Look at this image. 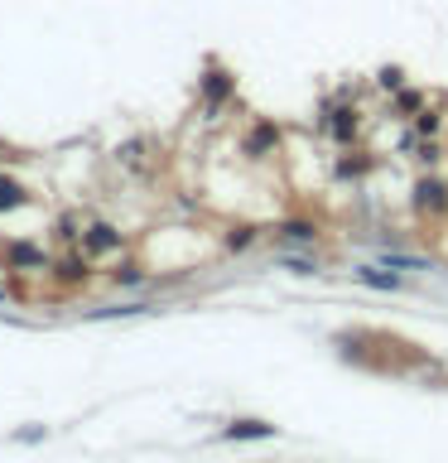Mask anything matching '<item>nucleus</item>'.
<instances>
[{
  "instance_id": "nucleus-3",
  "label": "nucleus",
  "mask_w": 448,
  "mask_h": 463,
  "mask_svg": "<svg viewBox=\"0 0 448 463\" xmlns=\"http://www.w3.org/2000/svg\"><path fill=\"white\" fill-rule=\"evenodd\" d=\"M270 434H275L270 420H231L222 430V439H270Z\"/></svg>"
},
{
  "instance_id": "nucleus-7",
  "label": "nucleus",
  "mask_w": 448,
  "mask_h": 463,
  "mask_svg": "<svg viewBox=\"0 0 448 463\" xmlns=\"http://www.w3.org/2000/svg\"><path fill=\"white\" fill-rule=\"evenodd\" d=\"M280 237H285V241H299V246H309V241H318V227L309 222V217H289V222L280 227Z\"/></svg>"
},
{
  "instance_id": "nucleus-15",
  "label": "nucleus",
  "mask_w": 448,
  "mask_h": 463,
  "mask_svg": "<svg viewBox=\"0 0 448 463\" xmlns=\"http://www.w3.org/2000/svg\"><path fill=\"white\" fill-rule=\"evenodd\" d=\"M381 87H390V92H396V87H405V72H400V68H381Z\"/></svg>"
},
{
  "instance_id": "nucleus-14",
  "label": "nucleus",
  "mask_w": 448,
  "mask_h": 463,
  "mask_svg": "<svg viewBox=\"0 0 448 463\" xmlns=\"http://www.w3.org/2000/svg\"><path fill=\"white\" fill-rule=\"evenodd\" d=\"M439 130V111H419V136H434Z\"/></svg>"
},
{
  "instance_id": "nucleus-6",
  "label": "nucleus",
  "mask_w": 448,
  "mask_h": 463,
  "mask_svg": "<svg viewBox=\"0 0 448 463\" xmlns=\"http://www.w3.org/2000/svg\"><path fill=\"white\" fill-rule=\"evenodd\" d=\"M24 203H29L24 184L10 179V174H0V213H14V208H24Z\"/></svg>"
},
{
  "instance_id": "nucleus-19",
  "label": "nucleus",
  "mask_w": 448,
  "mask_h": 463,
  "mask_svg": "<svg viewBox=\"0 0 448 463\" xmlns=\"http://www.w3.org/2000/svg\"><path fill=\"white\" fill-rule=\"evenodd\" d=\"M361 169H371V159H347V165H338L342 179H352V174H361Z\"/></svg>"
},
{
  "instance_id": "nucleus-17",
  "label": "nucleus",
  "mask_w": 448,
  "mask_h": 463,
  "mask_svg": "<svg viewBox=\"0 0 448 463\" xmlns=\"http://www.w3.org/2000/svg\"><path fill=\"white\" fill-rule=\"evenodd\" d=\"M227 246H231V251H241V246H251V227H237V232L227 237Z\"/></svg>"
},
{
  "instance_id": "nucleus-11",
  "label": "nucleus",
  "mask_w": 448,
  "mask_h": 463,
  "mask_svg": "<svg viewBox=\"0 0 448 463\" xmlns=\"http://www.w3.org/2000/svg\"><path fill=\"white\" fill-rule=\"evenodd\" d=\"M328 130H332V136H338V140H352V130H357V121H352V111H338V121H332Z\"/></svg>"
},
{
  "instance_id": "nucleus-2",
  "label": "nucleus",
  "mask_w": 448,
  "mask_h": 463,
  "mask_svg": "<svg viewBox=\"0 0 448 463\" xmlns=\"http://www.w3.org/2000/svg\"><path fill=\"white\" fill-rule=\"evenodd\" d=\"M82 246H87V256H107V251L121 246V232H116L111 222H92V227H87V237H82Z\"/></svg>"
},
{
  "instance_id": "nucleus-12",
  "label": "nucleus",
  "mask_w": 448,
  "mask_h": 463,
  "mask_svg": "<svg viewBox=\"0 0 448 463\" xmlns=\"http://www.w3.org/2000/svg\"><path fill=\"white\" fill-rule=\"evenodd\" d=\"M275 145V126H260V130H251V150H270Z\"/></svg>"
},
{
  "instance_id": "nucleus-13",
  "label": "nucleus",
  "mask_w": 448,
  "mask_h": 463,
  "mask_svg": "<svg viewBox=\"0 0 448 463\" xmlns=\"http://www.w3.org/2000/svg\"><path fill=\"white\" fill-rule=\"evenodd\" d=\"M10 260H24V266H43V256L34 251V246H14V251H10Z\"/></svg>"
},
{
  "instance_id": "nucleus-9",
  "label": "nucleus",
  "mask_w": 448,
  "mask_h": 463,
  "mask_svg": "<svg viewBox=\"0 0 448 463\" xmlns=\"http://www.w3.org/2000/svg\"><path fill=\"white\" fill-rule=\"evenodd\" d=\"M145 309H150V304H111V309H92V318H130V314H145Z\"/></svg>"
},
{
  "instance_id": "nucleus-10",
  "label": "nucleus",
  "mask_w": 448,
  "mask_h": 463,
  "mask_svg": "<svg viewBox=\"0 0 448 463\" xmlns=\"http://www.w3.org/2000/svg\"><path fill=\"white\" fill-rule=\"evenodd\" d=\"M280 270H289V275H318V266H313V260H303V256H280Z\"/></svg>"
},
{
  "instance_id": "nucleus-1",
  "label": "nucleus",
  "mask_w": 448,
  "mask_h": 463,
  "mask_svg": "<svg viewBox=\"0 0 448 463\" xmlns=\"http://www.w3.org/2000/svg\"><path fill=\"white\" fill-rule=\"evenodd\" d=\"M410 203H415L425 217H439V213H448V184H443V179H419Z\"/></svg>"
},
{
  "instance_id": "nucleus-4",
  "label": "nucleus",
  "mask_w": 448,
  "mask_h": 463,
  "mask_svg": "<svg viewBox=\"0 0 448 463\" xmlns=\"http://www.w3.org/2000/svg\"><path fill=\"white\" fill-rule=\"evenodd\" d=\"M357 280L361 285H376V289H405V275L386 270V266H357Z\"/></svg>"
},
{
  "instance_id": "nucleus-16",
  "label": "nucleus",
  "mask_w": 448,
  "mask_h": 463,
  "mask_svg": "<svg viewBox=\"0 0 448 463\" xmlns=\"http://www.w3.org/2000/svg\"><path fill=\"white\" fill-rule=\"evenodd\" d=\"M121 285H145V270L140 266H121V275H116Z\"/></svg>"
},
{
  "instance_id": "nucleus-18",
  "label": "nucleus",
  "mask_w": 448,
  "mask_h": 463,
  "mask_svg": "<svg viewBox=\"0 0 448 463\" xmlns=\"http://www.w3.org/2000/svg\"><path fill=\"white\" fill-rule=\"evenodd\" d=\"M396 111L405 116V111H419V92H400L396 97Z\"/></svg>"
},
{
  "instance_id": "nucleus-8",
  "label": "nucleus",
  "mask_w": 448,
  "mask_h": 463,
  "mask_svg": "<svg viewBox=\"0 0 448 463\" xmlns=\"http://www.w3.org/2000/svg\"><path fill=\"white\" fill-rule=\"evenodd\" d=\"M376 260H381V266H390V270H434L425 256H400V251H381Z\"/></svg>"
},
{
  "instance_id": "nucleus-5",
  "label": "nucleus",
  "mask_w": 448,
  "mask_h": 463,
  "mask_svg": "<svg viewBox=\"0 0 448 463\" xmlns=\"http://www.w3.org/2000/svg\"><path fill=\"white\" fill-rule=\"evenodd\" d=\"M202 92H208V101H227L231 97V72L227 68H208L202 72Z\"/></svg>"
}]
</instances>
